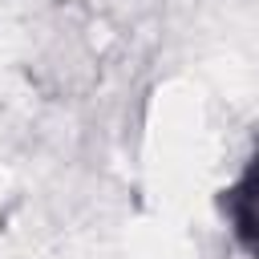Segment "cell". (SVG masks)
I'll list each match as a JSON object with an SVG mask.
<instances>
[{"mask_svg": "<svg viewBox=\"0 0 259 259\" xmlns=\"http://www.w3.org/2000/svg\"><path fill=\"white\" fill-rule=\"evenodd\" d=\"M219 210H223L235 243L251 259H259V142H255L243 174L227 190H219Z\"/></svg>", "mask_w": 259, "mask_h": 259, "instance_id": "obj_1", "label": "cell"}]
</instances>
